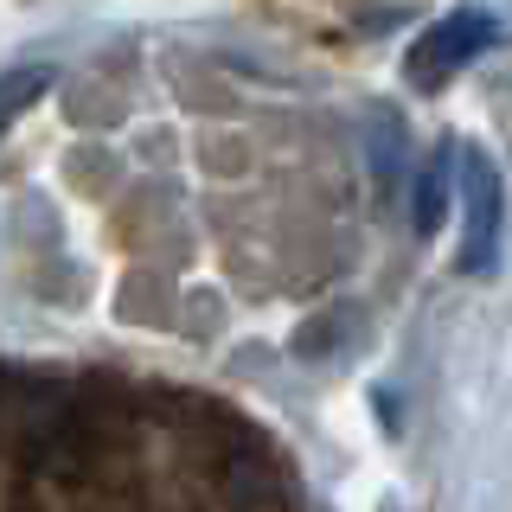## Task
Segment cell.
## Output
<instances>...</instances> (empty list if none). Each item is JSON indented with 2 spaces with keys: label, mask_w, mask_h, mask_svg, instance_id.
I'll return each instance as SVG.
<instances>
[{
  "label": "cell",
  "mask_w": 512,
  "mask_h": 512,
  "mask_svg": "<svg viewBox=\"0 0 512 512\" xmlns=\"http://www.w3.org/2000/svg\"><path fill=\"white\" fill-rule=\"evenodd\" d=\"M442 212H448V160L436 154V160H429V167H423V180H416V231H436V224H442Z\"/></svg>",
  "instance_id": "obj_5"
},
{
  "label": "cell",
  "mask_w": 512,
  "mask_h": 512,
  "mask_svg": "<svg viewBox=\"0 0 512 512\" xmlns=\"http://www.w3.org/2000/svg\"><path fill=\"white\" fill-rule=\"evenodd\" d=\"M500 218H506V192L493 160L468 148L461 154V269L468 276H493L500 263Z\"/></svg>",
  "instance_id": "obj_2"
},
{
  "label": "cell",
  "mask_w": 512,
  "mask_h": 512,
  "mask_svg": "<svg viewBox=\"0 0 512 512\" xmlns=\"http://www.w3.org/2000/svg\"><path fill=\"white\" fill-rule=\"evenodd\" d=\"M372 167H378V180L404 173V128L397 122H372Z\"/></svg>",
  "instance_id": "obj_6"
},
{
  "label": "cell",
  "mask_w": 512,
  "mask_h": 512,
  "mask_svg": "<svg viewBox=\"0 0 512 512\" xmlns=\"http://www.w3.org/2000/svg\"><path fill=\"white\" fill-rule=\"evenodd\" d=\"M0 512H301L244 410L122 372L0 365Z\"/></svg>",
  "instance_id": "obj_1"
},
{
  "label": "cell",
  "mask_w": 512,
  "mask_h": 512,
  "mask_svg": "<svg viewBox=\"0 0 512 512\" xmlns=\"http://www.w3.org/2000/svg\"><path fill=\"white\" fill-rule=\"evenodd\" d=\"M493 39H500V32H493V20H487V13H474V7H461V13H442V20L429 26L416 45H410V58H404V77H410L416 90H442L448 77H455L461 64H474V58L487 52Z\"/></svg>",
  "instance_id": "obj_3"
},
{
  "label": "cell",
  "mask_w": 512,
  "mask_h": 512,
  "mask_svg": "<svg viewBox=\"0 0 512 512\" xmlns=\"http://www.w3.org/2000/svg\"><path fill=\"white\" fill-rule=\"evenodd\" d=\"M45 90H52V71H45V64H20V71L0 77V135L20 116H32V103H39Z\"/></svg>",
  "instance_id": "obj_4"
}]
</instances>
